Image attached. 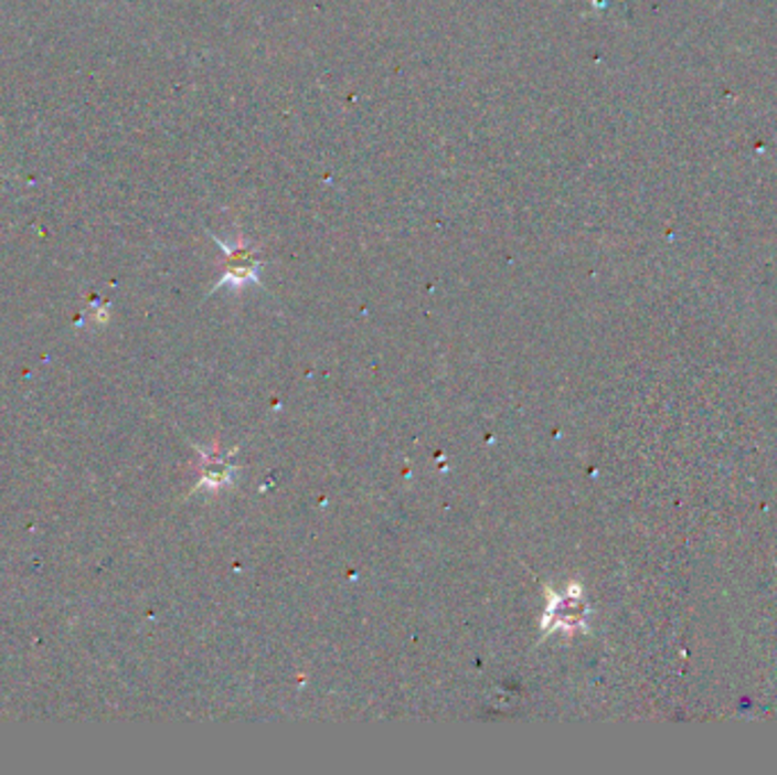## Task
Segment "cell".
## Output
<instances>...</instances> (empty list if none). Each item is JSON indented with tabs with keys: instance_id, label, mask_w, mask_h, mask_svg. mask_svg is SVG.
<instances>
[{
	"instance_id": "3957f363",
	"label": "cell",
	"mask_w": 777,
	"mask_h": 775,
	"mask_svg": "<svg viewBox=\"0 0 777 775\" xmlns=\"http://www.w3.org/2000/svg\"><path fill=\"white\" fill-rule=\"evenodd\" d=\"M196 450L201 455V478H199V485L189 493H199V491L214 493L225 487H232V480H235V474H237V467L232 464V457L237 455V448L205 450L196 446Z\"/></svg>"
},
{
	"instance_id": "7a4b0ae2",
	"label": "cell",
	"mask_w": 777,
	"mask_h": 775,
	"mask_svg": "<svg viewBox=\"0 0 777 775\" xmlns=\"http://www.w3.org/2000/svg\"><path fill=\"white\" fill-rule=\"evenodd\" d=\"M585 614L587 607L579 598V590L573 585L568 587L566 594L549 592V607L541 616V630L543 637H549L551 633H573V628L585 626Z\"/></svg>"
},
{
	"instance_id": "6da1fadb",
	"label": "cell",
	"mask_w": 777,
	"mask_h": 775,
	"mask_svg": "<svg viewBox=\"0 0 777 775\" xmlns=\"http://www.w3.org/2000/svg\"><path fill=\"white\" fill-rule=\"evenodd\" d=\"M214 242L221 246V251L225 255V268H223L221 280L212 287L210 294H214L221 287L242 289L246 285H262V280H259L262 262L257 259L253 248H248L244 242H240L237 246H227L219 237H214Z\"/></svg>"
}]
</instances>
